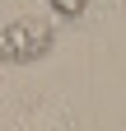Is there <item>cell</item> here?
Masks as SVG:
<instances>
[{
	"instance_id": "6da1fadb",
	"label": "cell",
	"mask_w": 126,
	"mask_h": 131,
	"mask_svg": "<svg viewBox=\"0 0 126 131\" xmlns=\"http://www.w3.org/2000/svg\"><path fill=\"white\" fill-rule=\"evenodd\" d=\"M52 42H56V28L37 19V14H19V19H9L5 28H0V61H9V66H28V61H37L52 52Z\"/></svg>"
},
{
	"instance_id": "7a4b0ae2",
	"label": "cell",
	"mask_w": 126,
	"mask_h": 131,
	"mask_svg": "<svg viewBox=\"0 0 126 131\" xmlns=\"http://www.w3.org/2000/svg\"><path fill=\"white\" fill-rule=\"evenodd\" d=\"M47 5H52V9L61 14V19H80V14H84V5H89V0H47Z\"/></svg>"
}]
</instances>
